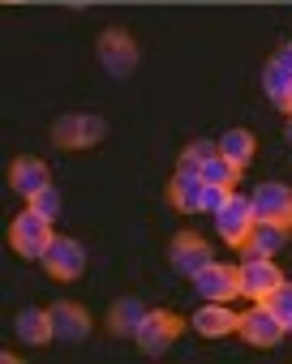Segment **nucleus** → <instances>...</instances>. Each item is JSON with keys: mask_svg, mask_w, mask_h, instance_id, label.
<instances>
[{"mask_svg": "<svg viewBox=\"0 0 292 364\" xmlns=\"http://www.w3.org/2000/svg\"><path fill=\"white\" fill-rule=\"evenodd\" d=\"M215 228H219L224 245L241 249V245H245V236H249V228H254V202H249V198H241V193H232V198L224 202V210L215 215Z\"/></svg>", "mask_w": 292, "mask_h": 364, "instance_id": "8", "label": "nucleus"}, {"mask_svg": "<svg viewBox=\"0 0 292 364\" xmlns=\"http://www.w3.org/2000/svg\"><path fill=\"white\" fill-rule=\"evenodd\" d=\"M279 283H283V274H279L275 257H245V266H241V296L262 304Z\"/></svg>", "mask_w": 292, "mask_h": 364, "instance_id": "9", "label": "nucleus"}, {"mask_svg": "<svg viewBox=\"0 0 292 364\" xmlns=\"http://www.w3.org/2000/svg\"><path fill=\"white\" fill-rule=\"evenodd\" d=\"M146 313H151V309H146L137 296H120V300L108 309V334H116V338H133L137 326L146 321Z\"/></svg>", "mask_w": 292, "mask_h": 364, "instance_id": "17", "label": "nucleus"}, {"mask_svg": "<svg viewBox=\"0 0 292 364\" xmlns=\"http://www.w3.org/2000/svg\"><path fill=\"white\" fill-rule=\"evenodd\" d=\"M14 334L26 343V347H48L52 338H56V330H52V313L48 309H18V317H14Z\"/></svg>", "mask_w": 292, "mask_h": 364, "instance_id": "16", "label": "nucleus"}, {"mask_svg": "<svg viewBox=\"0 0 292 364\" xmlns=\"http://www.w3.org/2000/svg\"><path fill=\"white\" fill-rule=\"evenodd\" d=\"M95 56H99V65H103L108 77H133V69H137V60H142V52H137L133 35H129L125 26H108V31L95 39Z\"/></svg>", "mask_w": 292, "mask_h": 364, "instance_id": "2", "label": "nucleus"}, {"mask_svg": "<svg viewBox=\"0 0 292 364\" xmlns=\"http://www.w3.org/2000/svg\"><path fill=\"white\" fill-rule=\"evenodd\" d=\"M52 185V176H48V163L43 159H35V154H18L14 163H9V189L18 193V198H35L39 189H48Z\"/></svg>", "mask_w": 292, "mask_h": 364, "instance_id": "11", "label": "nucleus"}, {"mask_svg": "<svg viewBox=\"0 0 292 364\" xmlns=\"http://www.w3.org/2000/svg\"><path fill=\"white\" fill-rule=\"evenodd\" d=\"M31 210H35V215H43V219H56V215H61V193H56L52 185H48V189H39V193L31 198Z\"/></svg>", "mask_w": 292, "mask_h": 364, "instance_id": "24", "label": "nucleus"}, {"mask_svg": "<svg viewBox=\"0 0 292 364\" xmlns=\"http://www.w3.org/2000/svg\"><path fill=\"white\" fill-rule=\"evenodd\" d=\"M219 154L232 159L236 167H249V159L258 154V137H254L249 129H228V133L219 137Z\"/></svg>", "mask_w": 292, "mask_h": 364, "instance_id": "20", "label": "nucleus"}, {"mask_svg": "<svg viewBox=\"0 0 292 364\" xmlns=\"http://www.w3.org/2000/svg\"><path fill=\"white\" fill-rule=\"evenodd\" d=\"M283 245H288V223L254 219V228H249V236H245L241 253H245V257H275Z\"/></svg>", "mask_w": 292, "mask_h": 364, "instance_id": "13", "label": "nucleus"}, {"mask_svg": "<svg viewBox=\"0 0 292 364\" xmlns=\"http://www.w3.org/2000/svg\"><path fill=\"white\" fill-rule=\"evenodd\" d=\"M236 321H241V313H232L224 300H207L194 313V330L202 338H228V334H236Z\"/></svg>", "mask_w": 292, "mask_h": 364, "instance_id": "15", "label": "nucleus"}, {"mask_svg": "<svg viewBox=\"0 0 292 364\" xmlns=\"http://www.w3.org/2000/svg\"><path fill=\"white\" fill-rule=\"evenodd\" d=\"M249 202H254V219H271V223H288L292 228V189L266 180V185L254 189Z\"/></svg>", "mask_w": 292, "mask_h": 364, "instance_id": "12", "label": "nucleus"}, {"mask_svg": "<svg viewBox=\"0 0 292 364\" xmlns=\"http://www.w3.org/2000/svg\"><path fill=\"white\" fill-rule=\"evenodd\" d=\"M262 304L279 317V326H283V330H292V283H288V279H283V283H279V287L262 300Z\"/></svg>", "mask_w": 292, "mask_h": 364, "instance_id": "23", "label": "nucleus"}, {"mask_svg": "<svg viewBox=\"0 0 292 364\" xmlns=\"http://www.w3.org/2000/svg\"><path fill=\"white\" fill-rule=\"evenodd\" d=\"M194 287L202 300H236L241 296V266H224V262H207L194 274Z\"/></svg>", "mask_w": 292, "mask_h": 364, "instance_id": "7", "label": "nucleus"}, {"mask_svg": "<svg viewBox=\"0 0 292 364\" xmlns=\"http://www.w3.org/2000/svg\"><path fill=\"white\" fill-rule=\"evenodd\" d=\"M43 270H48V279H56V283L82 279V270H86V245L73 240V236H56V240L48 245V253H43Z\"/></svg>", "mask_w": 292, "mask_h": 364, "instance_id": "5", "label": "nucleus"}, {"mask_svg": "<svg viewBox=\"0 0 292 364\" xmlns=\"http://www.w3.org/2000/svg\"><path fill=\"white\" fill-rule=\"evenodd\" d=\"M56 240V232H52V219H43V215H35L31 206L9 223V249L18 253V257H31V262H43V253H48V245Z\"/></svg>", "mask_w": 292, "mask_h": 364, "instance_id": "3", "label": "nucleus"}, {"mask_svg": "<svg viewBox=\"0 0 292 364\" xmlns=\"http://www.w3.org/2000/svg\"><path fill=\"white\" fill-rule=\"evenodd\" d=\"M283 133H288V141H292V116H288V129H283Z\"/></svg>", "mask_w": 292, "mask_h": 364, "instance_id": "27", "label": "nucleus"}, {"mask_svg": "<svg viewBox=\"0 0 292 364\" xmlns=\"http://www.w3.org/2000/svg\"><path fill=\"white\" fill-rule=\"evenodd\" d=\"M241 171H245V167H236L232 159L215 154V159H207V167H202V185H219V189H232L236 180H241Z\"/></svg>", "mask_w": 292, "mask_h": 364, "instance_id": "22", "label": "nucleus"}, {"mask_svg": "<svg viewBox=\"0 0 292 364\" xmlns=\"http://www.w3.org/2000/svg\"><path fill=\"white\" fill-rule=\"evenodd\" d=\"M228 198H232V189H219V185H202V210H211V215H219Z\"/></svg>", "mask_w": 292, "mask_h": 364, "instance_id": "25", "label": "nucleus"}, {"mask_svg": "<svg viewBox=\"0 0 292 364\" xmlns=\"http://www.w3.org/2000/svg\"><path fill=\"white\" fill-rule=\"evenodd\" d=\"M236 334L249 343V347H258V351H271V347H279L283 343V326H279V317L266 309V304H254L249 313H241V321H236Z\"/></svg>", "mask_w": 292, "mask_h": 364, "instance_id": "6", "label": "nucleus"}, {"mask_svg": "<svg viewBox=\"0 0 292 364\" xmlns=\"http://www.w3.org/2000/svg\"><path fill=\"white\" fill-rule=\"evenodd\" d=\"M48 313H52V330H56V338L78 343V338L90 334V313H86V304H78V300H56Z\"/></svg>", "mask_w": 292, "mask_h": 364, "instance_id": "14", "label": "nucleus"}, {"mask_svg": "<svg viewBox=\"0 0 292 364\" xmlns=\"http://www.w3.org/2000/svg\"><path fill=\"white\" fill-rule=\"evenodd\" d=\"M262 90H266V99H271L279 112H292V69L266 60V69H262Z\"/></svg>", "mask_w": 292, "mask_h": 364, "instance_id": "19", "label": "nucleus"}, {"mask_svg": "<svg viewBox=\"0 0 292 364\" xmlns=\"http://www.w3.org/2000/svg\"><path fill=\"white\" fill-rule=\"evenodd\" d=\"M108 137V120L95 112H65L52 120V141L61 150H90Z\"/></svg>", "mask_w": 292, "mask_h": 364, "instance_id": "1", "label": "nucleus"}, {"mask_svg": "<svg viewBox=\"0 0 292 364\" xmlns=\"http://www.w3.org/2000/svg\"><path fill=\"white\" fill-rule=\"evenodd\" d=\"M271 60H275V65H283V69H292V43H283V48H279Z\"/></svg>", "mask_w": 292, "mask_h": 364, "instance_id": "26", "label": "nucleus"}, {"mask_svg": "<svg viewBox=\"0 0 292 364\" xmlns=\"http://www.w3.org/2000/svg\"><path fill=\"white\" fill-rule=\"evenodd\" d=\"M215 154H219V141H211V137H194V141L181 150L177 171H181V176H202L207 159H215Z\"/></svg>", "mask_w": 292, "mask_h": 364, "instance_id": "21", "label": "nucleus"}, {"mask_svg": "<svg viewBox=\"0 0 292 364\" xmlns=\"http://www.w3.org/2000/svg\"><path fill=\"white\" fill-rule=\"evenodd\" d=\"M168 262H172V270H177V274L194 279V274H198L207 262H215V257H211V245H207L202 236L181 232V236H172V245H168Z\"/></svg>", "mask_w": 292, "mask_h": 364, "instance_id": "10", "label": "nucleus"}, {"mask_svg": "<svg viewBox=\"0 0 292 364\" xmlns=\"http://www.w3.org/2000/svg\"><path fill=\"white\" fill-rule=\"evenodd\" d=\"M168 202H172V210H181V215H198L202 210V176H172L168 180Z\"/></svg>", "mask_w": 292, "mask_h": 364, "instance_id": "18", "label": "nucleus"}, {"mask_svg": "<svg viewBox=\"0 0 292 364\" xmlns=\"http://www.w3.org/2000/svg\"><path fill=\"white\" fill-rule=\"evenodd\" d=\"M181 330H185V317L181 313H172V309H151L146 313V321L137 326V334H133V343H137V351L142 355H164L177 338H181Z\"/></svg>", "mask_w": 292, "mask_h": 364, "instance_id": "4", "label": "nucleus"}]
</instances>
